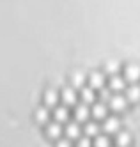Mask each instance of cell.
Here are the masks:
<instances>
[{
	"instance_id": "cell-4",
	"label": "cell",
	"mask_w": 140,
	"mask_h": 147,
	"mask_svg": "<svg viewBox=\"0 0 140 147\" xmlns=\"http://www.w3.org/2000/svg\"><path fill=\"white\" fill-rule=\"evenodd\" d=\"M64 133H66V136L69 140H78L80 138V126L76 122H69L66 126V129H64Z\"/></svg>"
},
{
	"instance_id": "cell-19",
	"label": "cell",
	"mask_w": 140,
	"mask_h": 147,
	"mask_svg": "<svg viewBox=\"0 0 140 147\" xmlns=\"http://www.w3.org/2000/svg\"><path fill=\"white\" fill-rule=\"evenodd\" d=\"M48 117H50V113H48V110H46V108H39V110L36 112V119H37L39 122H46V121H48Z\"/></svg>"
},
{
	"instance_id": "cell-8",
	"label": "cell",
	"mask_w": 140,
	"mask_h": 147,
	"mask_svg": "<svg viewBox=\"0 0 140 147\" xmlns=\"http://www.w3.org/2000/svg\"><path fill=\"white\" fill-rule=\"evenodd\" d=\"M53 117H55L57 122H68V119H69V110L66 107H57L55 112H53Z\"/></svg>"
},
{
	"instance_id": "cell-9",
	"label": "cell",
	"mask_w": 140,
	"mask_h": 147,
	"mask_svg": "<svg viewBox=\"0 0 140 147\" xmlns=\"http://www.w3.org/2000/svg\"><path fill=\"white\" fill-rule=\"evenodd\" d=\"M103 129L106 133H115L117 129H119V119L117 117H108L105 121V124H103Z\"/></svg>"
},
{
	"instance_id": "cell-5",
	"label": "cell",
	"mask_w": 140,
	"mask_h": 147,
	"mask_svg": "<svg viewBox=\"0 0 140 147\" xmlns=\"http://www.w3.org/2000/svg\"><path fill=\"white\" fill-rule=\"evenodd\" d=\"M89 83H91L92 89H101V87L105 85V76L101 75V73H91Z\"/></svg>"
},
{
	"instance_id": "cell-6",
	"label": "cell",
	"mask_w": 140,
	"mask_h": 147,
	"mask_svg": "<svg viewBox=\"0 0 140 147\" xmlns=\"http://www.w3.org/2000/svg\"><path fill=\"white\" fill-rule=\"evenodd\" d=\"M46 133H48V136L50 138H59V136L62 135V128H60V122H50L48 126H46Z\"/></svg>"
},
{
	"instance_id": "cell-15",
	"label": "cell",
	"mask_w": 140,
	"mask_h": 147,
	"mask_svg": "<svg viewBox=\"0 0 140 147\" xmlns=\"http://www.w3.org/2000/svg\"><path fill=\"white\" fill-rule=\"evenodd\" d=\"M130 142H131V136H130L128 131H121L119 135H117V145L119 147H128Z\"/></svg>"
},
{
	"instance_id": "cell-7",
	"label": "cell",
	"mask_w": 140,
	"mask_h": 147,
	"mask_svg": "<svg viewBox=\"0 0 140 147\" xmlns=\"http://www.w3.org/2000/svg\"><path fill=\"white\" fill-rule=\"evenodd\" d=\"M89 108L87 107H85V105H78V107L76 108H74V119H76L78 122L82 121V122H85V121H87L89 119Z\"/></svg>"
},
{
	"instance_id": "cell-12",
	"label": "cell",
	"mask_w": 140,
	"mask_h": 147,
	"mask_svg": "<svg viewBox=\"0 0 140 147\" xmlns=\"http://www.w3.org/2000/svg\"><path fill=\"white\" fill-rule=\"evenodd\" d=\"M96 99V94L92 87H82V101L83 103H92Z\"/></svg>"
},
{
	"instance_id": "cell-23",
	"label": "cell",
	"mask_w": 140,
	"mask_h": 147,
	"mask_svg": "<svg viewBox=\"0 0 140 147\" xmlns=\"http://www.w3.org/2000/svg\"><path fill=\"white\" fill-rule=\"evenodd\" d=\"M57 147H73V145H71V140L69 138H64V140H59Z\"/></svg>"
},
{
	"instance_id": "cell-17",
	"label": "cell",
	"mask_w": 140,
	"mask_h": 147,
	"mask_svg": "<svg viewBox=\"0 0 140 147\" xmlns=\"http://www.w3.org/2000/svg\"><path fill=\"white\" fill-rule=\"evenodd\" d=\"M98 133H99V126L96 122H89L87 126H85V135L87 136H96Z\"/></svg>"
},
{
	"instance_id": "cell-21",
	"label": "cell",
	"mask_w": 140,
	"mask_h": 147,
	"mask_svg": "<svg viewBox=\"0 0 140 147\" xmlns=\"http://www.w3.org/2000/svg\"><path fill=\"white\" fill-rule=\"evenodd\" d=\"M106 73H112V75H114V73H117V69H119V64H117V62L115 60H112V62H108V64H106Z\"/></svg>"
},
{
	"instance_id": "cell-10",
	"label": "cell",
	"mask_w": 140,
	"mask_h": 147,
	"mask_svg": "<svg viewBox=\"0 0 140 147\" xmlns=\"http://www.w3.org/2000/svg\"><path fill=\"white\" fill-rule=\"evenodd\" d=\"M59 101V92L55 89H48L46 94H45V103L48 105V107H55Z\"/></svg>"
},
{
	"instance_id": "cell-2",
	"label": "cell",
	"mask_w": 140,
	"mask_h": 147,
	"mask_svg": "<svg viewBox=\"0 0 140 147\" xmlns=\"http://www.w3.org/2000/svg\"><path fill=\"white\" fill-rule=\"evenodd\" d=\"M124 76H126V80H130V82L140 80V66H137V64L126 66V69H124Z\"/></svg>"
},
{
	"instance_id": "cell-1",
	"label": "cell",
	"mask_w": 140,
	"mask_h": 147,
	"mask_svg": "<svg viewBox=\"0 0 140 147\" xmlns=\"http://www.w3.org/2000/svg\"><path fill=\"white\" fill-rule=\"evenodd\" d=\"M126 105H128V98L126 96H119V94H117V96H112L110 98V108L115 110V112L124 110Z\"/></svg>"
},
{
	"instance_id": "cell-3",
	"label": "cell",
	"mask_w": 140,
	"mask_h": 147,
	"mask_svg": "<svg viewBox=\"0 0 140 147\" xmlns=\"http://www.w3.org/2000/svg\"><path fill=\"white\" fill-rule=\"evenodd\" d=\"M60 98H62V101L69 107V105H74V103H76V92H74L73 87H66V89H62Z\"/></svg>"
},
{
	"instance_id": "cell-22",
	"label": "cell",
	"mask_w": 140,
	"mask_h": 147,
	"mask_svg": "<svg viewBox=\"0 0 140 147\" xmlns=\"http://www.w3.org/2000/svg\"><path fill=\"white\" fill-rule=\"evenodd\" d=\"M99 96H101V99H110L112 96H110V89H105V87H101V94H99Z\"/></svg>"
},
{
	"instance_id": "cell-18",
	"label": "cell",
	"mask_w": 140,
	"mask_h": 147,
	"mask_svg": "<svg viewBox=\"0 0 140 147\" xmlns=\"http://www.w3.org/2000/svg\"><path fill=\"white\" fill-rule=\"evenodd\" d=\"M83 83H85V75H83V73H74V75H73V85L82 89Z\"/></svg>"
},
{
	"instance_id": "cell-16",
	"label": "cell",
	"mask_w": 140,
	"mask_h": 147,
	"mask_svg": "<svg viewBox=\"0 0 140 147\" xmlns=\"http://www.w3.org/2000/svg\"><path fill=\"white\" fill-rule=\"evenodd\" d=\"M94 147H110V140H108V136H103V135H96Z\"/></svg>"
},
{
	"instance_id": "cell-13",
	"label": "cell",
	"mask_w": 140,
	"mask_h": 147,
	"mask_svg": "<svg viewBox=\"0 0 140 147\" xmlns=\"http://www.w3.org/2000/svg\"><path fill=\"white\" fill-rule=\"evenodd\" d=\"M126 98H128V101H138V99H140V87H138V85L128 87V90H126Z\"/></svg>"
},
{
	"instance_id": "cell-11",
	"label": "cell",
	"mask_w": 140,
	"mask_h": 147,
	"mask_svg": "<svg viewBox=\"0 0 140 147\" xmlns=\"http://www.w3.org/2000/svg\"><path fill=\"white\" fill-rule=\"evenodd\" d=\"M124 85H126V80H124L122 76L114 75V76L110 78V89H112V90H122Z\"/></svg>"
},
{
	"instance_id": "cell-20",
	"label": "cell",
	"mask_w": 140,
	"mask_h": 147,
	"mask_svg": "<svg viewBox=\"0 0 140 147\" xmlns=\"http://www.w3.org/2000/svg\"><path fill=\"white\" fill-rule=\"evenodd\" d=\"M76 147H92V144H91V140L87 136H80L76 140Z\"/></svg>"
},
{
	"instance_id": "cell-14",
	"label": "cell",
	"mask_w": 140,
	"mask_h": 147,
	"mask_svg": "<svg viewBox=\"0 0 140 147\" xmlns=\"http://www.w3.org/2000/svg\"><path fill=\"white\" fill-rule=\"evenodd\" d=\"M92 115H94V119H103L106 115V107L103 103H96L92 107Z\"/></svg>"
}]
</instances>
